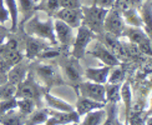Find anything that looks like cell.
Listing matches in <instances>:
<instances>
[{
  "mask_svg": "<svg viewBox=\"0 0 152 125\" xmlns=\"http://www.w3.org/2000/svg\"><path fill=\"white\" fill-rule=\"evenodd\" d=\"M24 29L28 35L40 38V39L50 43L51 45H56L58 44L55 34H54V19L51 16L46 18V20H41V18L36 12L25 24Z\"/></svg>",
  "mask_w": 152,
  "mask_h": 125,
  "instance_id": "1",
  "label": "cell"
},
{
  "mask_svg": "<svg viewBox=\"0 0 152 125\" xmlns=\"http://www.w3.org/2000/svg\"><path fill=\"white\" fill-rule=\"evenodd\" d=\"M45 93V88L41 86L36 81L34 74L31 70L28 71L26 78H25L19 85H16V93H15V99H33L36 103L37 108H41V100Z\"/></svg>",
  "mask_w": 152,
  "mask_h": 125,
  "instance_id": "2",
  "label": "cell"
},
{
  "mask_svg": "<svg viewBox=\"0 0 152 125\" xmlns=\"http://www.w3.org/2000/svg\"><path fill=\"white\" fill-rule=\"evenodd\" d=\"M35 79H37L44 88H53L55 85H64L65 81L61 76L60 69L53 64H45V62H37L31 69Z\"/></svg>",
  "mask_w": 152,
  "mask_h": 125,
  "instance_id": "3",
  "label": "cell"
},
{
  "mask_svg": "<svg viewBox=\"0 0 152 125\" xmlns=\"http://www.w3.org/2000/svg\"><path fill=\"white\" fill-rule=\"evenodd\" d=\"M82 11V25H85L96 35L104 33V20L107 10L99 8L96 5L81 6Z\"/></svg>",
  "mask_w": 152,
  "mask_h": 125,
  "instance_id": "4",
  "label": "cell"
},
{
  "mask_svg": "<svg viewBox=\"0 0 152 125\" xmlns=\"http://www.w3.org/2000/svg\"><path fill=\"white\" fill-rule=\"evenodd\" d=\"M61 76L64 79L65 84L72 85L74 88L80 84L84 79V70L79 62V59L74 58L71 55L70 58H62V60L59 62Z\"/></svg>",
  "mask_w": 152,
  "mask_h": 125,
  "instance_id": "5",
  "label": "cell"
},
{
  "mask_svg": "<svg viewBox=\"0 0 152 125\" xmlns=\"http://www.w3.org/2000/svg\"><path fill=\"white\" fill-rule=\"evenodd\" d=\"M94 39H96V34L91 31L85 25H80L77 28V34H76L74 43H72V50L71 55L76 59H82L86 54V49Z\"/></svg>",
  "mask_w": 152,
  "mask_h": 125,
  "instance_id": "6",
  "label": "cell"
},
{
  "mask_svg": "<svg viewBox=\"0 0 152 125\" xmlns=\"http://www.w3.org/2000/svg\"><path fill=\"white\" fill-rule=\"evenodd\" d=\"M75 91L79 96H84L87 99L95 100L99 103L106 104L105 98V84H97L92 81H81L77 86L75 88Z\"/></svg>",
  "mask_w": 152,
  "mask_h": 125,
  "instance_id": "7",
  "label": "cell"
},
{
  "mask_svg": "<svg viewBox=\"0 0 152 125\" xmlns=\"http://www.w3.org/2000/svg\"><path fill=\"white\" fill-rule=\"evenodd\" d=\"M126 26L121 11H118L116 8H111L107 10V14L104 20V31L117 38H121L122 31Z\"/></svg>",
  "mask_w": 152,
  "mask_h": 125,
  "instance_id": "8",
  "label": "cell"
},
{
  "mask_svg": "<svg viewBox=\"0 0 152 125\" xmlns=\"http://www.w3.org/2000/svg\"><path fill=\"white\" fill-rule=\"evenodd\" d=\"M87 54L92 55L94 58L99 59L101 62H104L106 66H117V65H121V60H118V58L116 55H113L109 49H107L102 43L96 41L94 44V46L91 49L86 50Z\"/></svg>",
  "mask_w": 152,
  "mask_h": 125,
  "instance_id": "9",
  "label": "cell"
},
{
  "mask_svg": "<svg viewBox=\"0 0 152 125\" xmlns=\"http://www.w3.org/2000/svg\"><path fill=\"white\" fill-rule=\"evenodd\" d=\"M24 41H25V58H26L29 61H33L37 58L44 49H46L49 46V44L46 40H42L40 38H35V36H31V35H25L24 38Z\"/></svg>",
  "mask_w": 152,
  "mask_h": 125,
  "instance_id": "10",
  "label": "cell"
},
{
  "mask_svg": "<svg viewBox=\"0 0 152 125\" xmlns=\"http://www.w3.org/2000/svg\"><path fill=\"white\" fill-rule=\"evenodd\" d=\"M54 34L56 38V41L60 43L62 46H71L74 39H75V34H74V29L71 26H69L64 21L55 19L54 20Z\"/></svg>",
  "mask_w": 152,
  "mask_h": 125,
  "instance_id": "11",
  "label": "cell"
},
{
  "mask_svg": "<svg viewBox=\"0 0 152 125\" xmlns=\"http://www.w3.org/2000/svg\"><path fill=\"white\" fill-rule=\"evenodd\" d=\"M96 39H99L100 43H102L104 45L110 50V51L116 55L118 60H121L124 58H126V51H125V48H124V44L118 40V38L115 35H111L109 33H104L102 34H99L96 35Z\"/></svg>",
  "mask_w": 152,
  "mask_h": 125,
  "instance_id": "12",
  "label": "cell"
},
{
  "mask_svg": "<svg viewBox=\"0 0 152 125\" xmlns=\"http://www.w3.org/2000/svg\"><path fill=\"white\" fill-rule=\"evenodd\" d=\"M81 116L72 111H55L49 109V118L45 121V125H65L69 123H80Z\"/></svg>",
  "mask_w": 152,
  "mask_h": 125,
  "instance_id": "13",
  "label": "cell"
},
{
  "mask_svg": "<svg viewBox=\"0 0 152 125\" xmlns=\"http://www.w3.org/2000/svg\"><path fill=\"white\" fill-rule=\"evenodd\" d=\"M54 19H59V20L64 21L72 29H77L82 24V11L80 9H64L60 8L58 11L53 15Z\"/></svg>",
  "mask_w": 152,
  "mask_h": 125,
  "instance_id": "14",
  "label": "cell"
},
{
  "mask_svg": "<svg viewBox=\"0 0 152 125\" xmlns=\"http://www.w3.org/2000/svg\"><path fill=\"white\" fill-rule=\"evenodd\" d=\"M29 64H30V61L26 58L20 60L18 64H15L6 73V81H9V83L14 85H19L26 78V74L29 71Z\"/></svg>",
  "mask_w": 152,
  "mask_h": 125,
  "instance_id": "15",
  "label": "cell"
},
{
  "mask_svg": "<svg viewBox=\"0 0 152 125\" xmlns=\"http://www.w3.org/2000/svg\"><path fill=\"white\" fill-rule=\"evenodd\" d=\"M110 69V66L106 65L102 68H86L84 70V78H86L88 81H92V83L106 84Z\"/></svg>",
  "mask_w": 152,
  "mask_h": 125,
  "instance_id": "16",
  "label": "cell"
},
{
  "mask_svg": "<svg viewBox=\"0 0 152 125\" xmlns=\"http://www.w3.org/2000/svg\"><path fill=\"white\" fill-rule=\"evenodd\" d=\"M42 100L45 101V104L48 105V108L50 110H55V111H72V110H75L71 104L64 101V100L60 98L51 95L49 91L44 93Z\"/></svg>",
  "mask_w": 152,
  "mask_h": 125,
  "instance_id": "17",
  "label": "cell"
},
{
  "mask_svg": "<svg viewBox=\"0 0 152 125\" xmlns=\"http://www.w3.org/2000/svg\"><path fill=\"white\" fill-rule=\"evenodd\" d=\"M104 103H99V101H95V100L91 99H87L84 96H79L77 101H76V106H75V111L77 112L80 116H84L87 112H90L92 110H96V109H102L105 108Z\"/></svg>",
  "mask_w": 152,
  "mask_h": 125,
  "instance_id": "18",
  "label": "cell"
},
{
  "mask_svg": "<svg viewBox=\"0 0 152 125\" xmlns=\"http://www.w3.org/2000/svg\"><path fill=\"white\" fill-rule=\"evenodd\" d=\"M140 11L138 14L141 16V20L143 23V31L151 38V28H152V9H151V0L142 1L140 5Z\"/></svg>",
  "mask_w": 152,
  "mask_h": 125,
  "instance_id": "19",
  "label": "cell"
},
{
  "mask_svg": "<svg viewBox=\"0 0 152 125\" xmlns=\"http://www.w3.org/2000/svg\"><path fill=\"white\" fill-rule=\"evenodd\" d=\"M26 115H24L23 112L19 110L11 109L5 114L0 115V124L1 125H25L26 121Z\"/></svg>",
  "mask_w": 152,
  "mask_h": 125,
  "instance_id": "20",
  "label": "cell"
},
{
  "mask_svg": "<svg viewBox=\"0 0 152 125\" xmlns=\"http://www.w3.org/2000/svg\"><path fill=\"white\" fill-rule=\"evenodd\" d=\"M121 36H125L127 38L129 41L132 43V44H140L142 40H145L146 38H150L146 33L143 31L142 28H135V26H127L126 25L124 31H122V35Z\"/></svg>",
  "mask_w": 152,
  "mask_h": 125,
  "instance_id": "21",
  "label": "cell"
},
{
  "mask_svg": "<svg viewBox=\"0 0 152 125\" xmlns=\"http://www.w3.org/2000/svg\"><path fill=\"white\" fill-rule=\"evenodd\" d=\"M106 111L105 109H96L84 115V119L80 120L79 125H101L105 119Z\"/></svg>",
  "mask_w": 152,
  "mask_h": 125,
  "instance_id": "22",
  "label": "cell"
},
{
  "mask_svg": "<svg viewBox=\"0 0 152 125\" xmlns=\"http://www.w3.org/2000/svg\"><path fill=\"white\" fill-rule=\"evenodd\" d=\"M5 5L8 8L9 11V16H10V33H16L18 30V25H19V9H18V3L16 0H4Z\"/></svg>",
  "mask_w": 152,
  "mask_h": 125,
  "instance_id": "23",
  "label": "cell"
},
{
  "mask_svg": "<svg viewBox=\"0 0 152 125\" xmlns=\"http://www.w3.org/2000/svg\"><path fill=\"white\" fill-rule=\"evenodd\" d=\"M121 14L124 18V21L127 26H135V28H142L143 26V23L141 20V16L138 14V10L136 9V6L121 12Z\"/></svg>",
  "mask_w": 152,
  "mask_h": 125,
  "instance_id": "24",
  "label": "cell"
},
{
  "mask_svg": "<svg viewBox=\"0 0 152 125\" xmlns=\"http://www.w3.org/2000/svg\"><path fill=\"white\" fill-rule=\"evenodd\" d=\"M49 118V109L44 108H37L35 109L30 115H28L25 125H40L45 124V121Z\"/></svg>",
  "mask_w": 152,
  "mask_h": 125,
  "instance_id": "25",
  "label": "cell"
},
{
  "mask_svg": "<svg viewBox=\"0 0 152 125\" xmlns=\"http://www.w3.org/2000/svg\"><path fill=\"white\" fill-rule=\"evenodd\" d=\"M120 88L121 84H105V98L106 103H113L117 104L118 101H121V94H120Z\"/></svg>",
  "mask_w": 152,
  "mask_h": 125,
  "instance_id": "26",
  "label": "cell"
},
{
  "mask_svg": "<svg viewBox=\"0 0 152 125\" xmlns=\"http://www.w3.org/2000/svg\"><path fill=\"white\" fill-rule=\"evenodd\" d=\"M120 94H121V100L124 101L125 108H126V119H129L130 112H131V103H132V90H131V85L129 81L121 84Z\"/></svg>",
  "mask_w": 152,
  "mask_h": 125,
  "instance_id": "27",
  "label": "cell"
},
{
  "mask_svg": "<svg viewBox=\"0 0 152 125\" xmlns=\"http://www.w3.org/2000/svg\"><path fill=\"white\" fill-rule=\"evenodd\" d=\"M61 8L60 6V0H41L36 4L35 10H42L45 11L49 16H53L56 11Z\"/></svg>",
  "mask_w": 152,
  "mask_h": 125,
  "instance_id": "28",
  "label": "cell"
},
{
  "mask_svg": "<svg viewBox=\"0 0 152 125\" xmlns=\"http://www.w3.org/2000/svg\"><path fill=\"white\" fill-rule=\"evenodd\" d=\"M16 108L20 112H23L24 115L28 116L37 108V106L33 99L23 98V99H16Z\"/></svg>",
  "mask_w": 152,
  "mask_h": 125,
  "instance_id": "29",
  "label": "cell"
},
{
  "mask_svg": "<svg viewBox=\"0 0 152 125\" xmlns=\"http://www.w3.org/2000/svg\"><path fill=\"white\" fill-rule=\"evenodd\" d=\"M125 69L121 65L112 66L110 69L109 76H107V83L110 84H122L125 80Z\"/></svg>",
  "mask_w": 152,
  "mask_h": 125,
  "instance_id": "30",
  "label": "cell"
},
{
  "mask_svg": "<svg viewBox=\"0 0 152 125\" xmlns=\"http://www.w3.org/2000/svg\"><path fill=\"white\" fill-rule=\"evenodd\" d=\"M105 108H107L105 119L101 125H117V104L109 103V105H105Z\"/></svg>",
  "mask_w": 152,
  "mask_h": 125,
  "instance_id": "31",
  "label": "cell"
},
{
  "mask_svg": "<svg viewBox=\"0 0 152 125\" xmlns=\"http://www.w3.org/2000/svg\"><path fill=\"white\" fill-rule=\"evenodd\" d=\"M18 9H19V14L24 15V18L26 19V16H29L31 12L35 10V1L34 0H18Z\"/></svg>",
  "mask_w": 152,
  "mask_h": 125,
  "instance_id": "32",
  "label": "cell"
},
{
  "mask_svg": "<svg viewBox=\"0 0 152 125\" xmlns=\"http://www.w3.org/2000/svg\"><path fill=\"white\" fill-rule=\"evenodd\" d=\"M15 93H16V85L9 83V81L0 84V100L15 98Z\"/></svg>",
  "mask_w": 152,
  "mask_h": 125,
  "instance_id": "33",
  "label": "cell"
},
{
  "mask_svg": "<svg viewBox=\"0 0 152 125\" xmlns=\"http://www.w3.org/2000/svg\"><path fill=\"white\" fill-rule=\"evenodd\" d=\"M61 55V49H58V48H51V46H48L46 49H44L42 51L37 55V58L40 60H44V59H55L58 56Z\"/></svg>",
  "mask_w": 152,
  "mask_h": 125,
  "instance_id": "34",
  "label": "cell"
},
{
  "mask_svg": "<svg viewBox=\"0 0 152 125\" xmlns=\"http://www.w3.org/2000/svg\"><path fill=\"white\" fill-rule=\"evenodd\" d=\"M137 5H140V4H137L135 3L134 0H115V5H113V8H116L118 11H126V10H129L131 8H135V6Z\"/></svg>",
  "mask_w": 152,
  "mask_h": 125,
  "instance_id": "35",
  "label": "cell"
},
{
  "mask_svg": "<svg viewBox=\"0 0 152 125\" xmlns=\"http://www.w3.org/2000/svg\"><path fill=\"white\" fill-rule=\"evenodd\" d=\"M16 108V99L11 98V99H5V100H0V115L5 114L11 109Z\"/></svg>",
  "mask_w": 152,
  "mask_h": 125,
  "instance_id": "36",
  "label": "cell"
},
{
  "mask_svg": "<svg viewBox=\"0 0 152 125\" xmlns=\"http://www.w3.org/2000/svg\"><path fill=\"white\" fill-rule=\"evenodd\" d=\"M137 48L140 50V53L143 54V55H147V56H151V53H152V46H151V38H146L145 40H142L140 44H137Z\"/></svg>",
  "mask_w": 152,
  "mask_h": 125,
  "instance_id": "37",
  "label": "cell"
},
{
  "mask_svg": "<svg viewBox=\"0 0 152 125\" xmlns=\"http://www.w3.org/2000/svg\"><path fill=\"white\" fill-rule=\"evenodd\" d=\"M60 6L64 9H80L81 0H60Z\"/></svg>",
  "mask_w": 152,
  "mask_h": 125,
  "instance_id": "38",
  "label": "cell"
},
{
  "mask_svg": "<svg viewBox=\"0 0 152 125\" xmlns=\"http://www.w3.org/2000/svg\"><path fill=\"white\" fill-rule=\"evenodd\" d=\"M8 20H10L8 8H6L4 0H0V24L5 25V23Z\"/></svg>",
  "mask_w": 152,
  "mask_h": 125,
  "instance_id": "39",
  "label": "cell"
},
{
  "mask_svg": "<svg viewBox=\"0 0 152 125\" xmlns=\"http://www.w3.org/2000/svg\"><path fill=\"white\" fill-rule=\"evenodd\" d=\"M92 5H96V6H99V8L109 10V9L113 8L115 0H92Z\"/></svg>",
  "mask_w": 152,
  "mask_h": 125,
  "instance_id": "40",
  "label": "cell"
},
{
  "mask_svg": "<svg viewBox=\"0 0 152 125\" xmlns=\"http://www.w3.org/2000/svg\"><path fill=\"white\" fill-rule=\"evenodd\" d=\"M9 34H10V31L6 29L4 25L0 24V46L3 45V43L6 40V38L9 36Z\"/></svg>",
  "mask_w": 152,
  "mask_h": 125,
  "instance_id": "41",
  "label": "cell"
},
{
  "mask_svg": "<svg viewBox=\"0 0 152 125\" xmlns=\"http://www.w3.org/2000/svg\"><path fill=\"white\" fill-rule=\"evenodd\" d=\"M6 83V74H4L1 70H0V84Z\"/></svg>",
  "mask_w": 152,
  "mask_h": 125,
  "instance_id": "42",
  "label": "cell"
},
{
  "mask_svg": "<svg viewBox=\"0 0 152 125\" xmlns=\"http://www.w3.org/2000/svg\"><path fill=\"white\" fill-rule=\"evenodd\" d=\"M135 3H137V4H141L142 1H146V0H134Z\"/></svg>",
  "mask_w": 152,
  "mask_h": 125,
  "instance_id": "43",
  "label": "cell"
},
{
  "mask_svg": "<svg viewBox=\"0 0 152 125\" xmlns=\"http://www.w3.org/2000/svg\"><path fill=\"white\" fill-rule=\"evenodd\" d=\"M65 125H79L77 123H69V124H65Z\"/></svg>",
  "mask_w": 152,
  "mask_h": 125,
  "instance_id": "44",
  "label": "cell"
},
{
  "mask_svg": "<svg viewBox=\"0 0 152 125\" xmlns=\"http://www.w3.org/2000/svg\"><path fill=\"white\" fill-rule=\"evenodd\" d=\"M34 1H35V4H37L39 1H41V0H34Z\"/></svg>",
  "mask_w": 152,
  "mask_h": 125,
  "instance_id": "45",
  "label": "cell"
},
{
  "mask_svg": "<svg viewBox=\"0 0 152 125\" xmlns=\"http://www.w3.org/2000/svg\"><path fill=\"white\" fill-rule=\"evenodd\" d=\"M0 125H1V124H0Z\"/></svg>",
  "mask_w": 152,
  "mask_h": 125,
  "instance_id": "46",
  "label": "cell"
}]
</instances>
